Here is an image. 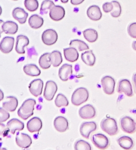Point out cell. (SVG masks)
Returning a JSON list of instances; mask_svg holds the SVG:
<instances>
[{
  "mask_svg": "<svg viewBox=\"0 0 136 150\" xmlns=\"http://www.w3.org/2000/svg\"><path fill=\"white\" fill-rule=\"evenodd\" d=\"M24 5L27 10L34 12L39 8V3L37 0H25Z\"/></svg>",
  "mask_w": 136,
  "mask_h": 150,
  "instance_id": "34",
  "label": "cell"
},
{
  "mask_svg": "<svg viewBox=\"0 0 136 150\" xmlns=\"http://www.w3.org/2000/svg\"><path fill=\"white\" fill-rule=\"evenodd\" d=\"M70 47L76 49L79 51H82L88 50V45L86 43L79 40H72L70 43Z\"/></svg>",
  "mask_w": 136,
  "mask_h": 150,
  "instance_id": "33",
  "label": "cell"
},
{
  "mask_svg": "<svg viewBox=\"0 0 136 150\" xmlns=\"http://www.w3.org/2000/svg\"><path fill=\"white\" fill-rule=\"evenodd\" d=\"M87 15L90 19L94 21L100 20L102 16V13L100 7L95 5L89 7L87 11Z\"/></svg>",
  "mask_w": 136,
  "mask_h": 150,
  "instance_id": "22",
  "label": "cell"
},
{
  "mask_svg": "<svg viewBox=\"0 0 136 150\" xmlns=\"http://www.w3.org/2000/svg\"><path fill=\"white\" fill-rule=\"evenodd\" d=\"M43 85V81L41 79H36L32 81L29 86L30 93L35 97L41 95Z\"/></svg>",
  "mask_w": 136,
  "mask_h": 150,
  "instance_id": "15",
  "label": "cell"
},
{
  "mask_svg": "<svg viewBox=\"0 0 136 150\" xmlns=\"http://www.w3.org/2000/svg\"><path fill=\"white\" fill-rule=\"evenodd\" d=\"M54 6H55V4L52 1L45 0L43 2V3H41L40 13L42 15L46 14L48 13V10H50V8Z\"/></svg>",
  "mask_w": 136,
  "mask_h": 150,
  "instance_id": "35",
  "label": "cell"
},
{
  "mask_svg": "<svg viewBox=\"0 0 136 150\" xmlns=\"http://www.w3.org/2000/svg\"><path fill=\"white\" fill-rule=\"evenodd\" d=\"M18 105V99L13 96H9L6 98L3 102L2 106L8 112H14L17 109Z\"/></svg>",
  "mask_w": 136,
  "mask_h": 150,
  "instance_id": "19",
  "label": "cell"
},
{
  "mask_svg": "<svg viewBox=\"0 0 136 150\" xmlns=\"http://www.w3.org/2000/svg\"><path fill=\"white\" fill-rule=\"evenodd\" d=\"M4 21L2 20H0V33H3V30H2V25H3Z\"/></svg>",
  "mask_w": 136,
  "mask_h": 150,
  "instance_id": "45",
  "label": "cell"
},
{
  "mask_svg": "<svg viewBox=\"0 0 136 150\" xmlns=\"http://www.w3.org/2000/svg\"><path fill=\"white\" fill-rule=\"evenodd\" d=\"M120 147L124 150H129L133 147V142L131 138L128 136H122L118 140Z\"/></svg>",
  "mask_w": 136,
  "mask_h": 150,
  "instance_id": "29",
  "label": "cell"
},
{
  "mask_svg": "<svg viewBox=\"0 0 136 150\" xmlns=\"http://www.w3.org/2000/svg\"><path fill=\"white\" fill-rule=\"evenodd\" d=\"M0 38H1V33H0Z\"/></svg>",
  "mask_w": 136,
  "mask_h": 150,
  "instance_id": "52",
  "label": "cell"
},
{
  "mask_svg": "<svg viewBox=\"0 0 136 150\" xmlns=\"http://www.w3.org/2000/svg\"><path fill=\"white\" fill-rule=\"evenodd\" d=\"M57 39V34L55 30L52 29H48L45 30L41 35L42 41L45 45H53L56 43Z\"/></svg>",
  "mask_w": 136,
  "mask_h": 150,
  "instance_id": "5",
  "label": "cell"
},
{
  "mask_svg": "<svg viewBox=\"0 0 136 150\" xmlns=\"http://www.w3.org/2000/svg\"><path fill=\"white\" fill-rule=\"evenodd\" d=\"M42 121L39 117H34L27 122V127L30 132H38L42 128Z\"/></svg>",
  "mask_w": 136,
  "mask_h": 150,
  "instance_id": "20",
  "label": "cell"
},
{
  "mask_svg": "<svg viewBox=\"0 0 136 150\" xmlns=\"http://www.w3.org/2000/svg\"><path fill=\"white\" fill-rule=\"evenodd\" d=\"M54 126L57 131L59 132H64L68 130L69 123L66 118L60 116L55 119Z\"/></svg>",
  "mask_w": 136,
  "mask_h": 150,
  "instance_id": "21",
  "label": "cell"
},
{
  "mask_svg": "<svg viewBox=\"0 0 136 150\" xmlns=\"http://www.w3.org/2000/svg\"><path fill=\"white\" fill-rule=\"evenodd\" d=\"M113 4V9L111 11V16L114 18H117L121 15L122 9L120 4L118 1H113L112 2Z\"/></svg>",
  "mask_w": 136,
  "mask_h": 150,
  "instance_id": "37",
  "label": "cell"
},
{
  "mask_svg": "<svg viewBox=\"0 0 136 150\" xmlns=\"http://www.w3.org/2000/svg\"><path fill=\"white\" fill-rule=\"evenodd\" d=\"M118 93H124L128 97L133 95L132 86L130 81L127 79H123L119 82L118 87Z\"/></svg>",
  "mask_w": 136,
  "mask_h": 150,
  "instance_id": "14",
  "label": "cell"
},
{
  "mask_svg": "<svg viewBox=\"0 0 136 150\" xmlns=\"http://www.w3.org/2000/svg\"><path fill=\"white\" fill-rule=\"evenodd\" d=\"M132 48L133 49V50H136V41H134L132 43Z\"/></svg>",
  "mask_w": 136,
  "mask_h": 150,
  "instance_id": "47",
  "label": "cell"
},
{
  "mask_svg": "<svg viewBox=\"0 0 136 150\" xmlns=\"http://www.w3.org/2000/svg\"><path fill=\"white\" fill-rule=\"evenodd\" d=\"M55 104L57 107L61 108L62 106H67L69 105V102L64 95L59 93L55 100Z\"/></svg>",
  "mask_w": 136,
  "mask_h": 150,
  "instance_id": "36",
  "label": "cell"
},
{
  "mask_svg": "<svg viewBox=\"0 0 136 150\" xmlns=\"http://www.w3.org/2000/svg\"><path fill=\"white\" fill-rule=\"evenodd\" d=\"M15 43V39L13 37H4L0 42V50L3 54H9L12 51Z\"/></svg>",
  "mask_w": 136,
  "mask_h": 150,
  "instance_id": "11",
  "label": "cell"
},
{
  "mask_svg": "<svg viewBox=\"0 0 136 150\" xmlns=\"http://www.w3.org/2000/svg\"><path fill=\"white\" fill-rule=\"evenodd\" d=\"M2 28L3 32L8 34H15L18 30V25L12 21H7L3 23Z\"/></svg>",
  "mask_w": 136,
  "mask_h": 150,
  "instance_id": "25",
  "label": "cell"
},
{
  "mask_svg": "<svg viewBox=\"0 0 136 150\" xmlns=\"http://www.w3.org/2000/svg\"><path fill=\"white\" fill-rule=\"evenodd\" d=\"M65 10L61 6H54L50 10V17L54 21H60L64 17Z\"/></svg>",
  "mask_w": 136,
  "mask_h": 150,
  "instance_id": "12",
  "label": "cell"
},
{
  "mask_svg": "<svg viewBox=\"0 0 136 150\" xmlns=\"http://www.w3.org/2000/svg\"><path fill=\"white\" fill-rule=\"evenodd\" d=\"M2 141V139L1 138H0V142L1 141Z\"/></svg>",
  "mask_w": 136,
  "mask_h": 150,
  "instance_id": "50",
  "label": "cell"
},
{
  "mask_svg": "<svg viewBox=\"0 0 136 150\" xmlns=\"http://www.w3.org/2000/svg\"><path fill=\"white\" fill-rule=\"evenodd\" d=\"M74 148L76 150H90L92 149L90 145L83 140L78 141L74 144Z\"/></svg>",
  "mask_w": 136,
  "mask_h": 150,
  "instance_id": "38",
  "label": "cell"
},
{
  "mask_svg": "<svg viewBox=\"0 0 136 150\" xmlns=\"http://www.w3.org/2000/svg\"><path fill=\"white\" fill-rule=\"evenodd\" d=\"M64 55L66 60L72 63L76 62L79 58L78 52L76 49L73 47L64 49Z\"/></svg>",
  "mask_w": 136,
  "mask_h": 150,
  "instance_id": "24",
  "label": "cell"
},
{
  "mask_svg": "<svg viewBox=\"0 0 136 150\" xmlns=\"http://www.w3.org/2000/svg\"><path fill=\"white\" fill-rule=\"evenodd\" d=\"M24 123L17 119H12L6 124L7 129L12 134H15L16 131H20L24 128Z\"/></svg>",
  "mask_w": 136,
  "mask_h": 150,
  "instance_id": "18",
  "label": "cell"
},
{
  "mask_svg": "<svg viewBox=\"0 0 136 150\" xmlns=\"http://www.w3.org/2000/svg\"><path fill=\"white\" fill-rule=\"evenodd\" d=\"M83 35L85 39L90 43L95 42L98 39L97 32L94 29H87L83 32Z\"/></svg>",
  "mask_w": 136,
  "mask_h": 150,
  "instance_id": "31",
  "label": "cell"
},
{
  "mask_svg": "<svg viewBox=\"0 0 136 150\" xmlns=\"http://www.w3.org/2000/svg\"><path fill=\"white\" fill-rule=\"evenodd\" d=\"M2 9L1 6H0V16L1 15V14H2Z\"/></svg>",
  "mask_w": 136,
  "mask_h": 150,
  "instance_id": "49",
  "label": "cell"
},
{
  "mask_svg": "<svg viewBox=\"0 0 136 150\" xmlns=\"http://www.w3.org/2000/svg\"><path fill=\"white\" fill-rule=\"evenodd\" d=\"M12 17L21 24H24L26 22L28 14L24 9L19 7L15 8L13 10Z\"/></svg>",
  "mask_w": 136,
  "mask_h": 150,
  "instance_id": "17",
  "label": "cell"
},
{
  "mask_svg": "<svg viewBox=\"0 0 136 150\" xmlns=\"http://www.w3.org/2000/svg\"><path fill=\"white\" fill-rule=\"evenodd\" d=\"M4 98V93L3 91L0 89V102L3 100Z\"/></svg>",
  "mask_w": 136,
  "mask_h": 150,
  "instance_id": "46",
  "label": "cell"
},
{
  "mask_svg": "<svg viewBox=\"0 0 136 150\" xmlns=\"http://www.w3.org/2000/svg\"><path fill=\"white\" fill-rule=\"evenodd\" d=\"M79 114L80 117L83 119H92L96 115V110L93 106L88 104L80 108Z\"/></svg>",
  "mask_w": 136,
  "mask_h": 150,
  "instance_id": "13",
  "label": "cell"
},
{
  "mask_svg": "<svg viewBox=\"0 0 136 150\" xmlns=\"http://www.w3.org/2000/svg\"><path fill=\"white\" fill-rule=\"evenodd\" d=\"M10 114L8 112L3 108H0V122H3L8 120Z\"/></svg>",
  "mask_w": 136,
  "mask_h": 150,
  "instance_id": "39",
  "label": "cell"
},
{
  "mask_svg": "<svg viewBox=\"0 0 136 150\" xmlns=\"http://www.w3.org/2000/svg\"><path fill=\"white\" fill-rule=\"evenodd\" d=\"M101 83L105 93L109 95L114 93L116 82L112 77L109 76H104L102 79Z\"/></svg>",
  "mask_w": 136,
  "mask_h": 150,
  "instance_id": "7",
  "label": "cell"
},
{
  "mask_svg": "<svg viewBox=\"0 0 136 150\" xmlns=\"http://www.w3.org/2000/svg\"><path fill=\"white\" fill-rule=\"evenodd\" d=\"M36 102L35 99H28L25 100L18 110V115L24 120H27L34 114Z\"/></svg>",
  "mask_w": 136,
  "mask_h": 150,
  "instance_id": "1",
  "label": "cell"
},
{
  "mask_svg": "<svg viewBox=\"0 0 136 150\" xmlns=\"http://www.w3.org/2000/svg\"><path fill=\"white\" fill-rule=\"evenodd\" d=\"M26 74L31 76H37L41 74V70L35 64H28L24 67Z\"/></svg>",
  "mask_w": 136,
  "mask_h": 150,
  "instance_id": "28",
  "label": "cell"
},
{
  "mask_svg": "<svg viewBox=\"0 0 136 150\" xmlns=\"http://www.w3.org/2000/svg\"><path fill=\"white\" fill-rule=\"evenodd\" d=\"M49 53H45L42 54L39 59V64L41 69H49L51 65Z\"/></svg>",
  "mask_w": 136,
  "mask_h": 150,
  "instance_id": "32",
  "label": "cell"
},
{
  "mask_svg": "<svg viewBox=\"0 0 136 150\" xmlns=\"http://www.w3.org/2000/svg\"><path fill=\"white\" fill-rule=\"evenodd\" d=\"M72 74V67L71 65L65 64L63 65L59 71V76L60 79L67 81Z\"/></svg>",
  "mask_w": 136,
  "mask_h": 150,
  "instance_id": "23",
  "label": "cell"
},
{
  "mask_svg": "<svg viewBox=\"0 0 136 150\" xmlns=\"http://www.w3.org/2000/svg\"><path fill=\"white\" fill-rule=\"evenodd\" d=\"M128 32L131 38L136 39V23L130 24L128 28Z\"/></svg>",
  "mask_w": 136,
  "mask_h": 150,
  "instance_id": "40",
  "label": "cell"
},
{
  "mask_svg": "<svg viewBox=\"0 0 136 150\" xmlns=\"http://www.w3.org/2000/svg\"><path fill=\"white\" fill-rule=\"evenodd\" d=\"M29 43V40L27 36L23 35H19L17 37L15 51L19 54H24L25 50L24 48L27 47Z\"/></svg>",
  "mask_w": 136,
  "mask_h": 150,
  "instance_id": "16",
  "label": "cell"
},
{
  "mask_svg": "<svg viewBox=\"0 0 136 150\" xmlns=\"http://www.w3.org/2000/svg\"><path fill=\"white\" fill-rule=\"evenodd\" d=\"M13 1H18V0H13Z\"/></svg>",
  "mask_w": 136,
  "mask_h": 150,
  "instance_id": "51",
  "label": "cell"
},
{
  "mask_svg": "<svg viewBox=\"0 0 136 150\" xmlns=\"http://www.w3.org/2000/svg\"><path fill=\"white\" fill-rule=\"evenodd\" d=\"M7 129L6 126L2 122H0V135H2L5 133Z\"/></svg>",
  "mask_w": 136,
  "mask_h": 150,
  "instance_id": "42",
  "label": "cell"
},
{
  "mask_svg": "<svg viewBox=\"0 0 136 150\" xmlns=\"http://www.w3.org/2000/svg\"><path fill=\"white\" fill-rule=\"evenodd\" d=\"M57 90V86L55 82L48 81L46 82L45 87L44 97L47 100L50 101L53 99L56 91Z\"/></svg>",
  "mask_w": 136,
  "mask_h": 150,
  "instance_id": "8",
  "label": "cell"
},
{
  "mask_svg": "<svg viewBox=\"0 0 136 150\" xmlns=\"http://www.w3.org/2000/svg\"><path fill=\"white\" fill-rule=\"evenodd\" d=\"M132 82H133V87H134V90L135 93H136V74L133 75Z\"/></svg>",
  "mask_w": 136,
  "mask_h": 150,
  "instance_id": "44",
  "label": "cell"
},
{
  "mask_svg": "<svg viewBox=\"0 0 136 150\" xmlns=\"http://www.w3.org/2000/svg\"><path fill=\"white\" fill-rule=\"evenodd\" d=\"M61 1L62 2V3H67L68 2L69 0H61Z\"/></svg>",
  "mask_w": 136,
  "mask_h": 150,
  "instance_id": "48",
  "label": "cell"
},
{
  "mask_svg": "<svg viewBox=\"0 0 136 150\" xmlns=\"http://www.w3.org/2000/svg\"><path fill=\"white\" fill-rule=\"evenodd\" d=\"M30 26L34 29H38L43 25L44 19L37 15H33L30 17L28 20Z\"/></svg>",
  "mask_w": 136,
  "mask_h": 150,
  "instance_id": "26",
  "label": "cell"
},
{
  "mask_svg": "<svg viewBox=\"0 0 136 150\" xmlns=\"http://www.w3.org/2000/svg\"><path fill=\"white\" fill-rule=\"evenodd\" d=\"M92 141L96 147L101 150L107 149L109 145V141L107 137L102 134L93 135L92 136Z\"/></svg>",
  "mask_w": 136,
  "mask_h": 150,
  "instance_id": "6",
  "label": "cell"
},
{
  "mask_svg": "<svg viewBox=\"0 0 136 150\" xmlns=\"http://www.w3.org/2000/svg\"><path fill=\"white\" fill-rule=\"evenodd\" d=\"M101 126L104 132L110 136L116 135L118 132L117 123L115 119L111 117H107L102 120Z\"/></svg>",
  "mask_w": 136,
  "mask_h": 150,
  "instance_id": "3",
  "label": "cell"
},
{
  "mask_svg": "<svg viewBox=\"0 0 136 150\" xmlns=\"http://www.w3.org/2000/svg\"><path fill=\"white\" fill-rule=\"evenodd\" d=\"M15 141L18 146L24 149L28 148L32 143V138L29 135L19 132L17 134Z\"/></svg>",
  "mask_w": 136,
  "mask_h": 150,
  "instance_id": "9",
  "label": "cell"
},
{
  "mask_svg": "<svg viewBox=\"0 0 136 150\" xmlns=\"http://www.w3.org/2000/svg\"><path fill=\"white\" fill-rule=\"evenodd\" d=\"M89 98L88 91L85 88H79L74 91L71 97V102L75 106H79L86 102Z\"/></svg>",
  "mask_w": 136,
  "mask_h": 150,
  "instance_id": "2",
  "label": "cell"
},
{
  "mask_svg": "<svg viewBox=\"0 0 136 150\" xmlns=\"http://www.w3.org/2000/svg\"><path fill=\"white\" fill-rule=\"evenodd\" d=\"M81 59L86 65L89 66H93L95 64L96 57L92 50H89L81 54Z\"/></svg>",
  "mask_w": 136,
  "mask_h": 150,
  "instance_id": "27",
  "label": "cell"
},
{
  "mask_svg": "<svg viewBox=\"0 0 136 150\" xmlns=\"http://www.w3.org/2000/svg\"><path fill=\"white\" fill-rule=\"evenodd\" d=\"M113 9V4L112 2H106L103 5L104 11L106 13L112 11Z\"/></svg>",
  "mask_w": 136,
  "mask_h": 150,
  "instance_id": "41",
  "label": "cell"
},
{
  "mask_svg": "<svg viewBox=\"0 0 136 150\" xmlns=\"http://www.w3.org/2000/svg\"><path fill=\"white\" fill-rule=\"evenodd\" d=\"M85 0H71V3L74 6L79 5L83 3Z\"/></svg>",
  "mask_w": 136,
  "mask_h": 150,
  "instance_id": "43",
  "label": "cell"
},
{
  "mask_svg": "<svg viewBox=\"0 0 136 150\" xmlns=\"http://www.w3.org/2000/svg\"><path fill=\"white\" fill-rule=\"evenodd\" d=\"M97 125L95 122H86L82 123L80 128V132L84 138L89 139L90 133L95 132Z\"/></svg>",
  "mask_w": 136,
  "mask_h": 150,
  "instance_id": "10",
  "label": "cell"
},
{
  "mask_svg": "<svg viewBox=\"0 0 136 150\" xmlns=\"http://www.w3.org/2000/svg\"><path fill=\"white\" fill-rule=\"evenodd\" d=\"M51 64L54 67H57L61 65L62 62V54L59 51H53L50 54Z\"/></svg>",
  "mask_w": 136,
  "mask_h": 150,
  "instance_id": "30",
  "label": "cell"
},
{
  "mask_svg": "<svg viewBox=\"0 0 136 150\" xmlns=\"http://www.w3.org/2000/svg\"><path fill=\"white\" fill-rule=\"evenodd\" d=\"M122 130L128 134H133L136 132V125L135 121L129 117H122L120 121Z\"/></svg>",
  "mask_w": 136,
  "mask_h": 150,
  "instance_id": "4",
  "label": "cell"
}]
</instances>
